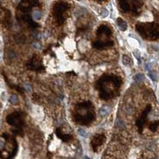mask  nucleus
I'll list each match as a JSON object with an SVG mask.
<instances>
[{
	"mask_svg": "<svg viewBox=\"0 0 159 159\" xmlns=\"http://www.w3.org/2000/svg\"><path fill=\"white\" fill-rule=\"evenodd\" d=\"M122 84L120 76L114 74H104L96 82L95 88L99 91L100 99L109 100L118 95Z\"/></svg>",
	"mask_w": 159,
	"mask_h": 159,
	"instance_id": "1",
	"label": "nucleus"
},
{
	"mask_svg": "<svg viewBox=\"0 0 159 159\" xmlns=\"http://www.w3.org/2000/svg\"><path fill=\"white\" fill-rule=\"evenodd\" d=\"M74 121L81 126H88L96 119V113L91 101H84L76 104L73 111Z\"/></svg>",
	"mask_w": 159,
	"mask_h": 159,
	"instance_id": "2",
	"label": "nucleus"
},
{
	"mask_svg": "<svg viewBox=\"0 0 159 159\" xmlns=\"http://www.w3.org/2000/svg\"><path fill=\"white\" fill-rule=\"evenodd\" d=\"M136 30L145 40L157 41L159 38V26L156 22H140L136 24Z\"/></svg>",
	"mask_w": 159,
	"mask_h": 159,
	"instance_id": "3",
	"label": "nucleus"
},
{
	"mask_svg": "<svg viewBox=\"0 0 159 159\" xmlns=\"http://www.w3.org/2000/svg\"><path fill=\"white\" fill-rule=\"evenodd\" d=\"M120 10L124 13H131L134 15H139L142 6V0H119Z\"/></svg>",
	"mask_w": 159,
	"mask_h": 159,
	"instance_id": "4",
	"label": "nucleus"
},
{
	"mask_svg": "<svg viewBox=\"0 0 159 159\" xmlns=\"http://www.w3.org/2000/svg\"><path fill=\"white\" fill-rule=\"evenodd\" d=\"M70 8V5L67 2L64 1H59L53 7V17L56 19V23L59 26H61L64 24V21H65V18H64V14Z\"/></svg>",
	"mask_w": 159,
	"mask_h": 159,
	"instance_id": "5",
	"label": "nucleus"
},
{
	"mask_svg": "<svg viewBox=\"0 0 159 159\" xmlns=\"http://www.w3.org/2000/svg\"><path fill=\"white\" fill-rule=\"evenodd\" d=\"M25 113L22 111H14L6 116L7 123L14 128L22 129L25 126Z\"/></svg>",
	"mask_w": 159,
	"mask_h": 159,
	"instance_id": "6",
	"label": "nucleus"
},
{
	"mask_svg": "<svg viewBox=\"0 0 159 159\" xmlns=\"http://www.w3.org/2000/svg\"><path fill=\"white\" fill-rule=\"evenodd\" d=\"M40 3L38 0H21L18 6L17 15H23V14H30L33 7L39 6Z\"/></svg>",
	"mask_w": 159,
	"mask_h": 159,
	"instance_id": "7",
	"label": "nucleus"
},
{
	"mask_svg": "<svg viewBox=\"0 0 159 159\" xmlns=\"http://www.w3.org/2000/svg\"><path fill=\"white\" fill-rule=\"evenodd\" d=\"M26 66L29 70L34 72H41L46 69L44 64H43L42 59L38 55L36 54L33 55L31 57V59L26 63Z\"/></svg>",
	"mask_w": 159,
	"mask_h": 159,
	"instance_id": "8",
	"label": "nucleus"
},
{
	"mask_svg": "<svg viewBox=\"0 0 159 159\" xmlns=\"http://www.w3.org/2000/svg\"><path fill=\"white\" fill-rule=\"evenodd\" d=\"M151 109H152V106L150 104H148L146 108L144 109V111H142V113L140 115V116L137 119L135 124L139 129V132L140 134L142 133L144 127L146 126V122H147V118H148V115L150 114V112L151 111Z\"/></svg>",
	"mask_w": 159,
	"mask_h": 159,
	"instance_id": "9",
	"label": "nucleus"
},
{
	"mask_svg": "<svg viewBox=\"0 0 159 159\" xmlns=\"http://www.w3.org/2000/svg\"><path fill=\"white\" fill-rule=\"evenodd\" d=\"M112 34L111 29L107 25H101L99 26L96 31L97 40L99 41H107Z\"/></svg>",
	"mask_w": 159,
	"mask_h": 159,
	"instance_id": "10",
	"label": "nucleus"
},
{
	"mask_svg": "<svg viewBox=\"0 0 159 159\" xmlns=\"http://www.w3.org/2000/svg\"><path fill=\"white\" fill-rule=\"evenodd\" d=\"M106 141V135L104 134H96L91 141V146L94 152H98L99 149L102 146Z\"/></svg>",
	"mask_w": 159,
	"mask_h": 159,
	"instance_id": "11",
	"label": "nucleus"
},
{
	"mask_svg": "<svg viewBox=\"0 0 159 159\" xmlns=\"http://www.w3.org/2000/svg\"><path fill=\"white\" fill-rule=\"evenodd\" d=\"M0 24L6 27L10 26L11 25V14L10 10L2 8L0 6Z\"/></svg>",
	"mask_w": 159,
	"mask_h": 159,
	"instance_id": "12",
	"label": "nucleus"
},
{
	"mask_svg": "<svg viewBox=\"0 0 159 159\" xmlns=\"http://www.w3.org/2000/svg\"><path fill=\"white\" fill-rule=\"evenodd\" d=\"M114 45V41L111 39L107 40V41H99L96 40V41H94L92 43V46L93 48H95L99 50H102V49H106L111 47Z\"/></svg>",
	"mask_w": 159,
	"mask_h": 159,
	"instance_id": "13",
	"label": "nucleus"
},
{
	"mask_svg": "<svg viewBox=\"0 0 159 159\" xmlns=\"http://www.w3.org/2000/svg\"><path fill=\"white\" fill-rule=\"evenodd\" d=\"M56 136L58 137V138L61 140H62L64 142H69V141H71L72 139H73V135H72V134H64L60 127L56 128Z\"/></svg>",
	"mask_w": 159,
	"mask_h": 159,
	"instance_id": "14",
	"label": "nucleus"
},
{
	"mask_svg": "<svg viewBox=\"0 0 159 159\" xmlns=\"http://www.w3.org/2000/svg\"><path fill=\"white\" fill-rule=\"evenodd\" d=\"M116 23H117L118 27L119 28V30H122V31H125L127 29V25L126 23V21L123 19H122L121 18H117Z\"/></svg>",
	"mask_w": 159,
	"mask_h": 159,
	"instance_id": "15",
	"label": "nucleus"
},
{
	"mask_svg": "<svg viewBox=\"0 0 159 159\" xmlns=\"http://www.w3.org/2000/svg\"><path fill=\"white\" fill-rule=\"evenodd\" d=\"M5 80H6V84L9 85L10 88H13V89H14V90H16L17 92H18L21 93V94H23V93H24V88H21V87H20V86H18V85H14V84H10V83L8 81V80L6 79V76H5Z\"/></svg>",
	"mask_w": 159,
	"mask_h": 159,
	"instance_id": "16",
	"label": "nucleus"
},
{
	"mask_svg": "<svg viewBox=\"0 0 159 159\" xmlns=\"http://www.w3.org/2000/svg\"><path fill=\"white\" fill-rule=\"evenodd\" d=\"M110 111H111V108H110V107H108V106L105 105V106H103L102 107L100 108V110H99V114H100L101 116H104H104H107V115H109Z\"/></svg>",
	"mask_w": 159,
	"mask_h": 159,
	"instance_id": "17",
	"label": "nucleus"
},
{
	"mask_svg": "<svg viewBox=\"0 0 159 159\" xmlns=\"http://www.w3.org/2000/svg\"><path fill=\"white\" fill-rule=\"evenodd\" d=\"M122 63H123V64H125L126 66H128V65L131 66L132 64V61L129 56L123 55V56H122Z\"/></svg>",
	"mask_w": 159,
	"mask_h": 159,
	"instance_id": "18",
	"label": "nucleus"
},
{
	"mask_svg": "<svg viewBox=\"0 0 159 159\" xmlns=\"http://www.w3.org/2000/svg\"><path fill=\"white\" fill-rule=\"evenodd\" d=\"M158 120H156L153 122H151V123L149 125V129L151 131L153 132H155L157 131V129L158 128Z\"/></svg>",
	"mask_w": 159,
	"mask_h": 159,
	"instance_id": "19",
	"label": "nucleus"
},
{
	"mask_svg": "<svg viewBox=\"0 0 159 159\" xmlns=\"http://www.w3.org/2000/svg\"><path fill=\"white\" fill-rule=\"evenodd\" d=\"M144 79H145V76H144L143 74H142V73L137 74L134 76V81L137 82V83H141V82H142L144 81Z\"/></svg>",
	"mask_w": 159,
	"mask_h": 159,
	"instance_id": "20",
	"label": "nucleus"
},
{
	"mask_svg": "<svg viewBox=\"0 0 159 159\" xmlns=\"http://www.w3.org/2000/svg\"><path fill=\"white\" fill-rule=\"evenodd\" d=\"M32 18L34 21H38V20H40L41 18V14L39 10H35L33 11V14H32Z\"/></svg>",
	"mask_w": 159,
	"mask_h": 159,
	"instance_id": "21",
	"label": "nucleus"
},
{
	"mask_svg": "<svg viewBox=\"0 0 159 159\" xmlns=\"http://www.w3.org/2000/svg\"><path fill=\"white\" fill-rule=\"evenodd\" d=\"M10 102L12 104H17L18 103V99L15 95H12L10 98Z\"/></svg>",
	"mask_w": 159,
	"mask_h": 159,
	"instance_id": "22",
	"label": "nucleus"
},
{
	"mask_svg": "<svg viewBox=\"0 0 159 159\" xmlns=\"http://www.w3.org/2000/svg\"><path fill=\"white\" fill-rule=\"evenodd\" d=\"M149 76L151 78V80H153L154 81H157V73L155 71H153L152 73H149Z\"/></svg>",
	"mask_w": 159,
	"mask_h": 159,
	"instance_id": "23",
	"label": "nucleus"
},
{
	"mask_svg": "<svg viewBox=\"0 0 159 159\" xmlns=\"http://www.w3.org/2000/svg\"><path fill=\"white\" fill-rule=\"evenodd\" d=\"M87 30H88V26H81V27H79L77 29V31H76V33L80 34V33H84Z\"/></svg>",
	"mask_w": 159,
	"mask_h": 159,
	"instance_id": "24",
	"label": "nucleus"
},
{
	"mask_svg": "<svg viewBox=\"0 0 159 159\" xmlns=\"http://www.w3.org/2000/svg\"><path fill=\"white\" fill-rule=\"evenodd\" d=\"M78 133H79V134L81 135V136H82V137H87V134H86V132L84 131L83 129H79L78 130Z\"/></svg>",
	"mask_w": 159,
	"mask_h": 159,
	"instance_id": "25",
	"label": "nucleus"
},
{
	"mask_svg": "<svg viewBox=\"0 0 159 159\" xmlns=\"http://www.w3.org/2000/svg\"><path fill=\"white\" fill-rule=\"evenodd\" d=\"M134 55L137 57V60L139 61V63L140 64V63H141V61H140V56H139V53H136V52H134Z\"/></svg>",
	"mask_w": 159,
	"mask_h": 159,
	"instance_id": "26",
	"label": "nucleus"
},
{
	"mask_svg": "<svg viewBox=\"0 0 159 159\" xmlns=\"http://www.w3.org/2000/svg\"><path fill=\"white\" fill-rule=\"evenodd\" d=\"M25 87H26V90L28 91V92H30L31 91V87L28 84H25Z\"/></svg>",
	"mask_w": 159,
	"mask_h": 159,
	"instance_id": "27",
	"label": "nucleus"
},
{
	"mask_svg": "<svg viewBox=\"0 0 159 159\" xmlns=\"http://www.w3.org/2000/svg\"><path fill=\"white\" fill-rule=\"evenodd\" d=\"M3 146H4V142H3V141L0 140V149H1L2 147H3Z\"/></svg>",
	"mask_w": 159,
	"mask_h": 159,
	"instance_id": "28",
	"label": "nucleus"
},
{
	"mask_svg": "<svg viewBox=\"0 0 159 159\" xmlns=\"http://www.w3.org/2000/svg\"><path fill=\"white\" fill-rule=\"evenodd\" d=\"M99 1H103V0H99Z\"/></svg>",
	"mask_w": 159,
	"mask_h": 159,
	"instance_id": "29",
	"label": "nucleus"
}]
</instances>
